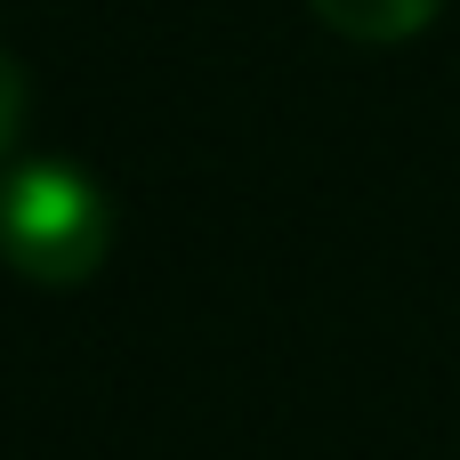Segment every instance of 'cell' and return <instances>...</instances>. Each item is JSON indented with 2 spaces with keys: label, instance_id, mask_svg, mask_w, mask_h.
<instances>
[{
  "label": "cell",
  "instance_id": "1",
  "mask_svg": "<svg viewBox=\"0 0 460 460\" xmlns=\"http://www.w3.org/2000/svg\"><path fill=\"white\" fill-rule=\"evenodd\" d=\"M113 251V194L65 162V154H32L0 170V267L49 291H73L105 267Z\"/></svg>",
  "mask_w": 460,
  "mask_h": 460
},
{
  "label": "cell",
  "instance_id": "2",
  "mask_svg": "<svg viewBox=\"0 0 460 460\" xmlns=\"http://www.w3.org/2000/svg\"><path fill=\"white\" fill-rule=\"evenodd\" d=\"M307 8H315L340 40H356V49H396V40L429 32L445 0H307Z\"/></svg>",
  "mask_w": 460,
  "mask_h": 460
},
{
  "label": "cell",
  "instance_id": "3",
  "mask_svg": "<svg viewBox=\"0 0 460 460\" xmlns=\"http://www.w3.org/2000/svg\"><path fill=\"white\" fill-rule=\"evenodd\" d=\"M16 129H24V65H16L8 40H0V170H8V154H16Z\"/></svg>",
  "mask_w": 460,
  "mask_h": 460
}]
</instances>
